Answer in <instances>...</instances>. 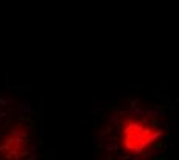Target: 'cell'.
Listing matches in <instances>:
<instances>
[{
	"label": "cell",
	"instance_id": "obj_2",
	"mask_svg": "<svg viewBox=\"0 0 179 160\" xmlns=\"http://www.w3.org/2000/svg\"><path fill=\"white\" fill-rule=\"evenodd\" d=\"M37 126L23 105L0 99V160H36Z\"/></svg>",
	"mask_w": 179,
	"mask_h": 160
},
{
	"label": "cell",
	"instance_id": "obj_1",
	"mask_svg": "<svg viewBox=\"0 0 179 160\" xmlns=\"http://www.w3.org/2000/svg\"><path fill=\"white\" fill-rule=\"evenodd\" d=\"M165 140L164 114L148 102L128 100L102 120L96 156L100 160H156Z\"/></svg>",
	"mask_w": 179,
	"mask_h": 160
}]
</instances>
